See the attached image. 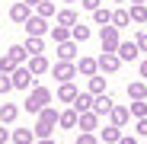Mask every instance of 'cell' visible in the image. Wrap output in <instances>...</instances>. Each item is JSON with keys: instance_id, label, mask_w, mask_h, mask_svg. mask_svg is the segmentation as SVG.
Here are the masks:
<instances>
[{"instance_id": "cell-3", "label": "cell", "mask_w": 147, "mask_h": 144, "mask_svg": "<svg viewBox=\"0 0 147 144\" xmlns=\"http://www.w3.org/2000/svg\"><path fill=\"white\" fill-rule=\"evenodd\" d=\"M10 80H13V90H22V93H29V90L35 87V77H32V70H29L26 64H19L13 74H10Z\"/></svg>"}, {"instance_id": "cell-39", "label": "cell", "mask_w": 147, "mask_h": 144, "mask_svg": "<svg viewBox=\"0 0 147 144\" xmlns=\"http://www.w3.org/2000/svg\"><path fill=\"white\" fill-rule=\"evenodd\" d=\"M80 3H83V10L93 13V10H99V7H102V0H80Z\"/></svg>"}, {"instance_id": "cell-47", "label": "cell", "mask_w": 147, "mask_h": 144, "mask_svg": "<svg viewBox=\"0 0 147 144\" xmlns=\"http://www.w3.org/2000/svg\"><path fill=\"white\" fill-rule=\"evenodd\" d=\"M64 3H67V7H70V3H74V0H64Z\"/></svg>"}, {"instance_id": "cell-6", "label": "cell", "mask_w": 147, "mask_h": 144, "mask_svg": "<svg viewBox=\"0 0 147 144\" xmlns=\"http://www.w3.org/2000/svg\"><path fill=\"white\" fill-rule=\"evenodd\" d=\"M96 64H99V74H115V70L121 67V58L115 51H102L99 58H96Z\"/></svg>"}, {"instance_id": "cell-37", "label": "cell", "mask_w": 147, "mask_h": 144, "mask_svg": "<svg viewBox=\"0 0 147 144\" xmlns=\"http://www.w3.org/2000/svg\"><path fill=\"white\" fill-rule=\"evenodd\" d=\"M134 45L141 48V51H147V29H141V32L134 35Z\"/></svg>"}, {"instance_id": "cell-5", "label": "cell", "mask_w": 147, "mask_h": 144, "mask_svg": "<svg viewBox=\"0 0 147 144\" xmlns=\"http://www.w3.org/2000/svg\"><path fill=\"white\" fill-rule=\"evenodd\" d=\"M99 42H102V51H118V45H121L118 29L115 26H99Z\"/></svg>"}, {"instance_id": "cell-7", "label": "cell", "mask_w": 147, "mask_h": 144, "mask_svg": "<svg viewBox=\"0 0 147 144\" xmlns=\"http://www.w3.org/2000/svg\"><path fill=\"white\" fill-rule=\"evenodd\" d=\"M29 16H32V7H29V3H22V0H16V3L10 7V19L16 22V26H26Z\"/></svg>"}, {"instance_id": "cell-16", "label": "cell", "mask_w": 147, "mask_h": 144, "mask_svg": "<svg viewBox=\"0 0 147 144\" xmlns=\"http://www.w3.org/2000/svg\"><path fill=\"white\" fill-rule=\"evenodd\" d=\"M10 141L13 144H35V131L32 128H13L10 131Z\"/></svg>"}, {"instance_id": "cell-32", "label": "cell", "mask_w": 147, "mask_h": 144, "mask_svg": "<svg viewBox=\"0 0 147 144\" xmlns=\"http://www.w3.org/2000/svg\"><path fill=\"white\" fill-rule=\"evenodd\" d=\"M128 13H131V22H147V3H134Z\"/></svg>"}, {"instance_id": "cell-2", "label": "cell", "mask_w": 147, "mask_h": 144, "mask_svg": "<svg viewBox=\"0 0 147 144\" xmlns=\"http://www.w3.org/2000/svg\"><path fill=\"white\" fill-rule=\"evenodd\" d=\"M45 106H51V90L35 83V87L29 90V96H26V103H22V109H26V112H32V115H38Z\"/></svg>"}, {"instance_id": "cell-46", "label": "cell", "mask_w": 147, "mask_h": 144, "mask_svg": "<svg viewBox=\"0 0 147 144\" xmlns=\"http://www.w3.org/2000/svg\"><path fill=\"white\" fill-rule=\"evenodd\" d=\"M115 3H118V7H121V3H125V0H115Z\"/></svg>"}, {"instance_id": "cell-41", "label": "cell", "mask_w": 147, "mask_h": 144, "mask_svg": "<svg viewBox=\"0 0 147 144\" xmlns=\"http://www.w3.org/2000/svg\"><path fill=\"white\" fill-rule=\"evenodd\" d=\"M118 144H138V138H134V135H121V141H118Z\"/></svg>"}, {"instance_id": "cell-29", "label": "cell", "mask_w": 147, "mask_h": 144, "mask_svg": "<svg viewBox=\"0 0 147 144\" xmlns=\"http://www.w3.org/2000/svg\"><path fill=\"white\" fill-rule=\"evenodd\" d=\"M93 19H96V26H112V10H106V7L93 10Z\"/></svg>"}, {"instance_id": "cell-24", "label": "cell", "mask_w": 147, "mask_h": 144, "mask_svg": "<svg viewBox=\"0 0 147 144\" xmlns=\"http://www.w3.org/2000/svg\"><path fill=\"white\" fill-rule=\"evenodd\" d=\"M86 90H90L93 96H102V93H106V77H99V74L86 77Z\"/></svg>"}, {"instance_id": "cell-45", "label": "cell", "mask_w": 147, "mask_h": 144, "mask_svg": "<svg viewBox=\"0 0 147 144\" xmlns=\"http://www.w3.org/2000/svg\"><path fill=\"white\" fill-rule=\"evenodd\" d=\"M131 3H147V0H131Z\"/></svg>"}, {"instance_id": "cell-11", "label": "cell", "mask_w": 147, "mask_h": 144, "mask_svg": "<svg viewBox=\"0 0 147 144\" xmlns=\"http://www.w3.org/2000/svg\"><path fill=\"white\" fill-rule=\"evenodd\" d=\"M26 32H29V35H42V39H45V32H48V19H45V16H38V13H32V16H29V22H26Z\"/></svg>"}, {"instance_id": "cell-20", "label": "cell", "mask_w": 147, "mask_h": 144, "mask_svg": "<svg viewBox=\"0 0 147 144\" xmlns=\"http://www.w3.org/2000/svg\"><path fill=\"white\" fill-rule=\"evenodd\" d=\"M77 93H80V90H77V87H74V80H70V83H61L55 96H58V99H61V103H67V106H70L74 99H77Z\"/></svg>"}, {"instance_id": "cell-9", "label": "cell", "mask_w": 147, "mask_h": 144, "mask_svg": "<svg viewBox=\"0 0 147 144\" xmlns=\"http://www.w3.org/2000/svg\"><path fill=\"white\" fill-rule=\"evenodd\" d=\"M109 122H112V125H118V128H125V125L131 122V109L115 103V106H112V112H109Z\"/></svg>"}, {"instance_id": "cell-36", "label": "cell", "mask_w": 147, "mask_h": 144, "mask_svg": "<svg viewBox=\"0 0 147 144\" xmlns=\"http://www.w3.org/2000/svg\"><path fill=\"white\" fill-rule=\"evenodd\" d=\"M13 90V80H10V74H0V96L3 93H10Z\"/></svg>"}, {"instance_id": "cell-27", "label": "cell", "mask_w": 147, "mask_h": 144, "mask_svg": "<svg viewBox=\"0 0 147 144\" xmlns=\"http://www.w3.org/2000/svg\"><path fill=\"white\" fill-rule=\"evenodd\" d=\"M16 67H19V61H16L10 51H7V55H0V74H13Z\"/></svg>"}, {"instance_id": "cell-10", "label": "cell", "mask_w": 147, "mask_h": 144, "mask_svg": "<svg viewBox=\"0 0 147 144\" xmlns=\"http://www.w3.org/2000/svg\"><path fill=\"white\" fill-rule=\"evenodd\" d=\"M77 128H80V131H86V135H96V128H99V115H96L93 109H90V112H80Z\"/></svg>"}, {"instance_id": "cell-23", "label": "cell", "mask_w": 147, "mask_h": 144, "mask_svg": "<svg viewBox=\"0 0 147 144\" xmlns=\"http://www.w3.org/2000/svg\"><path fill=\"white\" fill-rule=\"evenodd\" d=\"M22 45H26L29 58H32V55H45V39H42V35H29V39L22 42Z\"/></svg>"}, {"instance_id": "cell-48", "label": "cell", "mask_w": 147, "mask_h": 144, "mask_svg": "<svg viewBox=\"0 0 147 144\" xmlns=\"http://www.w3.org/2000/svg\"><path fill=\"white\" fill-rule=\"evenodd\" d=\"M10 144H13V141H10Z\"/></svg>"}, {"instance_id": "cell-12", "label": "cell", "mask_w": 147, "mask_h": 144, "mask_svg": "<svg viewBox=\"0 0 147 144\" xmlns=\"http://www.w3.org/2000/svg\"><path fill=\"white\" fill-rule=\"evenodd\" d=\"M26 67L32 70V77H42V74H48V70H51V64H48V58H45V55H32Z\"/></svg>"}, {"instance_id": "cell-25", "label": "cell", "mask_w": 147, "mask_h": 144, "mask_svg": "<svg viewBox=\"0 0 147 144\" xmlns=\"http://www.w3.org/2000/svg\"><path fill=\"white\" fill-rule=\"evenodd\" d=\"M128 22H131V13H128V10H121V7H115V10H112V26H115V29L128 26Z\"/></svg>"}, {"instance_id": "cell-14", "label": "cell", "mask_w": 147, "mask_h": 144, "mask_svg": "<svg viewBox=\"0 0 147 144\" xmlns=\"http://www.w3.org/2000/svg\"><path fill=\"white\" fill-rule=\"evenodd\" d=\"M19 118V106L16 103H3L0 106V125H13Z\"/></svg>"}, {"instance_id": "cell-15", "label": "cell", "mask_w": 147, "mask_h": 144, "mask_svg": "<svg viewBox=\"0 0 147 144\" xmlns=\"http://www.w3.org/2000/svg\"><path fill=\"white\" fill-rule=\"evenodd\" d=\"M99 141H102V144H118V141H121V128L109 122L106 128H99Z\"/></svg>"}, {"instance_id": "cell-26", "label": "cell", "mask_w": 147, "mask_h": 144, "mask_svg": "<svg viewBox=\"0 0 147 144\" xmlns=\"http://www.w3.org/2000/svg\"><path fill=\"white\" fill-rule=\"evenodd\" d=\"M128 96H131V99H147V83H144V80L128 83Z\"/></svg>"}, {"instance_id": "cell-18", "label": "cell", "mask_w": 147, "mask_h": 144, "mask_svg": "<svg viewBox=\"0 0 147 144\" xmlns=\"http://www.w3.org/2000/svg\"><path fill=\"white\" fill-rule=\"evenodd\" d=\"M58 61H77V42H61L58 45Z\"/></svg>"}, {"instance_id": "cell-21", "label": "cell", "mask_w": 147, "mask_h": 144, "mask_svg": "<svg viewBox=\"0 0 147 144\" xmlns=\"http://www.w3.org/2000/svg\"><path fill=\"white\" fill-rule=\"evenodd\" d=\"M77 74H83V77L99 74V64H96V58H80V61H77Z\"/></svg>"}, {"instance_id": "cell-19", "label": "cell", "mask_w": 147, "mask_h": 144, "mask_svg": "<svg viewBox=\"0 0 147 144\" xmlns=\"http://www.w3.org/2000/svg\"><path fill=\"white\" fill-rule=\"evenodd\" d=\"M58 26H67V29H74V26H77V10H74V7H64V10H58Z\"/></svg>"}, {"instance_id": "cell-40", "label": "cell", "mask_w": 147, "mask_h": 144, "mask_svg": "<svg viewBox=\"0 0 147 144\" xmlns=\"http://www.w3.org/2000/svg\"><path fill=\"white\" fill-rule=\"evenodd\" d=\"M138 74H141V77H144V83H147V58H141V61H138Z\"/></svg>"}, {"instance_id": "cell-38", "label": "cell", "mask_w": 147, "mask_h": 144, "mask_svg": "<svg viewBox=\"0 0 147 144\" xmlns=\"http://www.w3.org/2000/svg\"><path fill=\"white\" fill-rule=\"evenodd\" d=\"M134 131H138L141 138H147V115H144V118H138V122H134Z\"/></svg>"}, {"instance_id": "cell-4", "label": "cell", "mask_w": 147, "mask_h": 144, "mask_svg": "<svg viewBox=\"0 0 147 144\" xmlns=\"http://www.w3.org/2000/svg\"><path fill=\"white\" fill-rule=\"evenodd\" d=\"M51 77L58 83H70L74 77H77V61H58V64H51Z\"/></svg>"}, {"instance_id": "cell-31", "label": "cell", "mask_w": 147, "mask_h": 144, "mask_svg": "<svg viewBox=\"0 0 147 144\" xmlns=\"http://www.w3.org/2000/svg\"><path fill=\"white\" fill-rule=\"evenodd\" d=\"M90 35H93V32H90V26H80V22H77V26H74V29H70V39H74V42H77V45H80V42H86Z\"/></svg>"}, {"instance_id": "cell-13", "label": "cell", "mask_w": 147, "mask_h": 144, "mask_svg": "<svg viewBox=\"0 0 147 144\" xmlns=\"http://www.w3.org/2000/svg\"><path fill=\"white\" fill-rule=\"evenodd\" d=\"M112 106H115V99H112L109 93H102V96H96V99H93V112H96V115H109Z\"/></svg>"}, {"instance_id": "cell-42", "label": "cell", "mask_w": 147, "mask_h": 144, "mask_svg": "<svg viewBox=\"0 0 147 144\" xmlns=\"http://www.w3.org/2000/svg\"><path fill=\"white\" fill-rule=\"evenodd\" d=\"M0 144H10V131L7 128H0Z\"/></svg>"}, {"instance_id": "cell-34", "label": "cell", "mask_w": 147, "mask_h": 144, "mask_svg": "<svg viewBox=\"0 0 147 144\" xmlns=\"http://www.w3.org/2000/svg\"><path fill=\"white\" fill-rule=\"evenodd\" d=\"M10 55H13L19 64H22V61H29V51H26V45H22V42H19V45H10Z\"/></svg>"}, {"instance_id": "cell-43", "label": "cell", "mask_w": 147, "mask_h": 144, "mask_svg": "<svg viewBox=\"0 0 147 144\" xmlns=\"http://www.w3.org/2000/svg\"><path fill=\"white\" fill-rule=\"evenodd\" d=\"M22 3H29V7H32V10H35V7H38V3H42V0H22Z\"/></svg>"}, {"instance_id": "cell-44", "label": "cell", "mask_w": 147, "mask_h": 144, "mask_svg": "<svg viewBox=\"0 0 147 144\" xmlns=\"http://www.w3.org/2000/svg\"><path fill=\"white\" fill-rule=\"evenodd\" d=\"M35 144H55V141H51V138H38Z\"/></svg>"}, {"instance_id": "cell-22", "label": "cell", "mask_w": 147, "mask_h": 144, "mask_svg": "<svg viewBox=\"0 0 147 144\" xmlns=\"http://www.w3.org/2000/svg\"><path fill=\"white\" fill-rule=\"evenodd\" d=\"M93 99H96V96H93V93L86 90V93H77V99H74L70 106L77 109V112H90V109H93Z\"/></svg>"}, {"instance_id": "cell-8", "label": "cell", "mask_w": 147, "mask_h": 144, "mask_svg": "<svg viewBox=\"0 0 147 144\" xmlns=\"http://www.w3.org/2000/svg\"><path fill=\"white\" fill-rule=\"evenodd\" d=\"M77 122H80V112L74 109V106H67V109H61V115H58V128H64V131H70V128H77Z\"/></svg>"}, {"instance_id": "cell-30", "label": "cell", "mask_w": 147, "mask_h": 144, "mask_svg": "<svg viewBox=\"0 0 147 144\" xmlns=\"http://www.w3.org/2000/svg\"><path fill=\"white\" fill-rule=\"evenodd\" d=\"M35 13H38V16H45V19H51V16H58V7L51 3V0H42V3L35 7Z\"/></svg>"}, {"instance_id": "cell-17", "label": "cell", "mask_w": 147, "mask_h": 144, "mask_svg": "<svg viewBox=\"0 0 147 144\" xmlns=\"http://www.w3.org/2000/svg\"><path fill=\"white\" fill-rule=\"evenodd\" d=\"M121 61H138V55H141V48L134 45V42H121L118 45V51H115Z\"/></svg>"}, {"instance_id": "cell-28", "label": "cell", "mask_w": 147, "mask_h": 144, "mask_svg": "<svg viewBox=\"0 0 147 144\" xmlns=\"http://www.w3.org/2000/svg\"><path fill=\"white\" fill-rule=\"evenodd\" d=\"M48 35H51L58 45H61V42H70V29H67V26H51V29H48Z\"/></svg>"}, {"instance_id": "cell-1", "label": "cell", "mask_w": 147, "mask_h": 144, "mask_svg": "<svg viewBox=\"0 0 147 144\" xmlns=\"http://www.w3.org/2000/svg\"><path fill=\"white\" fill-rule=\"evenodd\" d=\"M58 115H61V112H58L55 106H45V109L35 115V125H32L35 141H38V138H51V131L58 128Z\"/></svg>"}, {"instance_id": "cell-33", "label": "cell", "mask_w": 147, "mask_h": 144, "mask_svg": "<svg viewBox=\"0 0 147 144\" xmlns=\"http://www.w3.org/2000/svg\"><path fill=\"white\" fill-rule=\"evenodd\" d=\"M131 118H144L147 115V99H131Z\"/></svg>"}, {"instance_id": "cell-35", "label": "cell", "mask_w": 147, "mask_h": 144, "mask_svg": "<svg viewBox=\"0 0 147 144\" xmlns=\"http://www.w3.org/2000/svg\"><path fill=\"white\" fill-rule=\"evenodd\" d=\"M74 144H102V141L96 138V135H86V131H80V135H77V141H74Z\"/></svg>"}]
</instances>
